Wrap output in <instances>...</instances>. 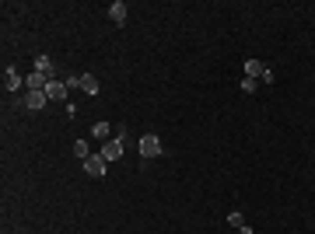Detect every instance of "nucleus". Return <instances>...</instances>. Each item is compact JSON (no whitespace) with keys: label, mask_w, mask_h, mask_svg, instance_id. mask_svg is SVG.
I'll return each instance as SVG.
<instances>
[{"label":"nucleus","mask_w":315,"mask_h":234,"mask_svg":"<svg viewBox=\"0 0 315 234\" xmlns=\"http://www.w3.org/2000/svg\"><path fill=\"white\" fill-rule=\"evenodd\" d=\"M259 81H263V84H273V81H277V74H273V70H270V67H266V70H263V77H259Z\"/></svg>","instance_id":"f3484780"},{"label":"nucleus","mask_w":315,"mask_h":234,"mask_svg":"<svg viewBox=\"0 0 315 234\" xmlns=\"http://www.w3.org/2000/svg\"><path fill=\"white\" fill-rule=\"evenodd\" d=\"M35 70H39V74H46V77H53V60H49V56L42 53V56L35 60Z\"/></svg>","instance_id":"f8f14e48"},{"label":"nucleus","mask_w":315,"mask_h":234,"mask_svg":"<svg viewBox=\"0 0 315 234\" xmlns=\"http://www.w3.org/2000/svg\"><path fill=\"white\" fill-rule=\"evenodd\" d=\"M21 84H25V77H21L14 67H7V70H4V88H7V91H18Z\"/></svg>","instance_id":"0eeeda50"},{"label":"nucleus","mask_w":315,"mask_h":234,"mask_svg":"<svg viewBox=\"0 0 315 234\" xmlns=\"http://www.w3.org/2000/svg\"><path fill=\"white\" fill-rule=\"evenodd\" d=\"M238 234H252V227H249V224H242V227H238Z\"/></svg>","instance_id":"a211bd4d"},{"label":"nucleus","mask_w":315,"mask_h":234,"mask_svg":"<svg viewBox=\"0 0 315 234\" xmlns=\"http://www.w3.org/2000/svg\"><path fill=\"white\" fill-rule=\"evenodd\" d=\"M74 154H77L81 161H88V157H91V150H88V140H77V143H74Z\"/></svg>","instance_id":"ddd939ff"},{"label":"nucleus","mask_w":315,"mask_h":234,"mask_svg":"<svg viewBox=\"0 0 315 234\" xmlns=\"http://www.w3.org/2000/svg\"><path fill=\"white\" fill-rule=\"evenodd\" d=\"M256 88H259V81H252V77H242V91H245V95H252Z\"/></svg>","instance_id":"2eb2a0df"},{"label":"nucleus","mask_w":315,"mask_h":234,"mask_svg":"<svg viewBox=\"0 0 315 234\" xmlns=\"http://www.w3.org/2000/svg\"><path fill=\"white\" fill-rule=\"evenodd\" d=\"M102 157L112 164V161H119L123 157V136H112V140H105L102 143Z\"/></svg>","instance_id":"7ed1b4c3"},{"label":"nucleus","mask_w":315,"mask_h":234,"mask_svg":"<svg viewBox=\"0 0 315 234\" xmlns=\"http://www.w3.org/2000/svg\"><path fill=\"white\" fill-rule=\"evenodd\" d=\"M74 88H81V74H67V91H74Z\"/></svg>","instance_id":"dca6fc26"},{"label":"nucleus","mask_w":315,"mask_h":234,"mask_svg":"<svg viewBox=\"0 0 315 234\" xmlns=\"http://www.w3.org/2000/svg\"><path fill=\"white\" fill-rule=\"evenodd\" d=\"M81 91H84V95H98V81H95L91 74H81Z\"/></svg>","instance_id":"9d476101"},{"label":"nucleus","mask_w":315,"mask_h":234,"mask_svg":"<svg viewBox=\"0 0 315 234\" xmlns=\"http://www.w3.org/2000/svg\"><path fill=\"white\" fill-rule=\"evenodd\" d=\"M126 11H130V7L123 4V0H116V4H109V18H112L116 25H123V21H126Z\"/></svg>","instance_id":"6e6552de"},{"label":"nucleus","mask_w":315,"mask_h":234,"mask_svg":"<svg viewBox=\"0 0 315 234\" xmlns=\"http://www.w3.org/2000/svg\"><path fill=\"white\" fill-rule=\"evenodd\" d=\"M137 147H140V157H144V161H147V157H158V154H161V136L144 133V136L137 140Z\"/></svg>","instance_id":"f257e3e1"},{"label":"nucleus","mask_w":315,"mask_h":234,"mask_svg":"<svg viewBox=\"0 0 315 234\" xmlns=\"http://www.w3.org/2000/svg\"><path fill=\"white\" fill-rule=\"evenodd\" d=\"M84 164V171L91 175V178H105V168H109V161L102 157V154H91L88 161H81Z\"/></svg>","instance_id":"f03ea898"},{"label":"nucleus","mask_w":315,"mask_h":234,"mask_svg":"<svg viewBox=\"0 0 315 234\" xmlns=\"http://www.w3.org/2000/svg\"><path fill=\"white\" fill-rule=\"evenodd\" d=\"M46 98H49V102H63V98H67V81L49 77V84H46Z\"/></svg>","instance_id":"20e7f679"},{"label":"nucleus","mask_w":315,"mask_h":234,"mask_svg":"<svg viewBox=\"0 0 315 234\" xmlns=\"http://www.w3.org/2000/svg\"><path fill=\"white\" fill-rule=\"evenodd\" d=\"M228 224H231V227H235V231H238V227H242V224H245V217H242V213H238V210H231V213H228Z\"/></svg>","instance_id":"4468645a"},{"label":"nucleus","mask_w":315,"mask_h":234,"mask_svg":"<svg viewBox=\"0 0 315 234\" xmlns=\"http://www.w3.org/2000/svg\"><path fill=\"white\" fill-rule=\"evenodd\" d=\"M46 84H49V77L39 74V70H32V74L25 77V88H28V91H46Z\"/></svg>","instance_id":"423d86ee"},{"label":"nucleus","mask_w":315,"mask_h":234,"mask_svg":"<svg viewBox=\"0 0 315 234\" xmlns=\"http://www.w3.org/2000/svg\"><path fill=\"white\" fill-rule=\"evenodd\" d=\"M242 67H245V77H252V81H259V77H263V70H266L259 60H245Z\"/></svg>","instance_id":"1a4fd4ad"},{"label":"nucleus","mask_w":315,"mask_h":234,"mask_svg":"<svg viewBox=\"0 0 315 234\" xmlns=\"http://www.w3.org/2000/svg\"><path fill=\"white\" fill-rule=\"evenodd\" d=\"M91 133H95L102 143H105V140H112V126H109V122H95V126H91Z\"/></svg>","instance_id":"9b49d317"},{"label":"nucleus","mask_w":315,"mask_h":234,"mask_svg":"<svg viewBox=\"0 0 315 234\" xmlns=\"http://www.w3.org/2000/svg\"><path fill=\"white\" fill-rule=\"evenodd\" d=\"M46 102H49V98H46V91H28V95L21 98V105H25V109H32V112L46 109Z\"/></svg>","instance_id":"39448f33"}]
</instances>
